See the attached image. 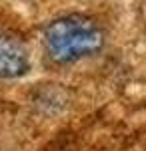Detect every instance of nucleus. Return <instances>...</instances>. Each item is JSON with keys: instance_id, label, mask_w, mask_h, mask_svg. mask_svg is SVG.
<instances>
[{"instance_id": "f257e3e1", "label": "nucleus", "mask_w": 146, "mask_h": 151, "mask_svg": "<svg viewBox=\"0 0 146 151\" xmlns=\"http://www.w3.org/2000/svg\"><path fill=\"white\" fill-rule=\"evenodd\" d=\"M104 28L86 14L58 16L42 30V45L46 55L58 65H70L94 57L104 48Z\"/></svg>"}, {"instance_id": "f03ea898", "label": "nucleus", "mask_w": 146, "mask_h": 151, "mask_svg": "<svg viewBox=\"0 0 146 151\" xmlns=\"http://www.w3.org/2000/svg\"><path fill=\"white\" fill-rule=\"evenodd\" d=\"M30 70L28 48L18 36L0 30V79H18Z\"/></svg>"}]
</instances>
